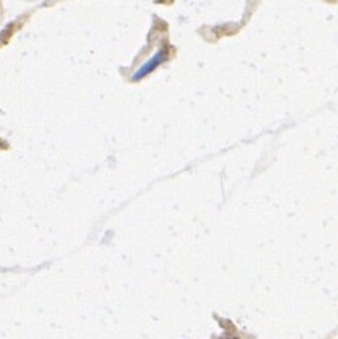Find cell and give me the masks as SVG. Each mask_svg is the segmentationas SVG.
Returning <instances> with one entry per match:
<instances>
[{"label":"cell","mask_w":338,"mask_h":339,"mask_svg":"<svg viewBox=\"0 0 338 339\" xmlns=\"http://www.w3.org/2000/svg\"><path fill=\"white\" fill-rule=\"evenodd\" d=\"M164 57V54H163V52H160V54H156L152 60H150V62H147L144 66H142L141 68V70H138V73L136 74H134V79H139V78H142V76H144V74H147L150 70H154V68L156 66V65H158L160 62H161V58Z\"/></svg>","instance_id":"6da1fadb"}]
</instances>
